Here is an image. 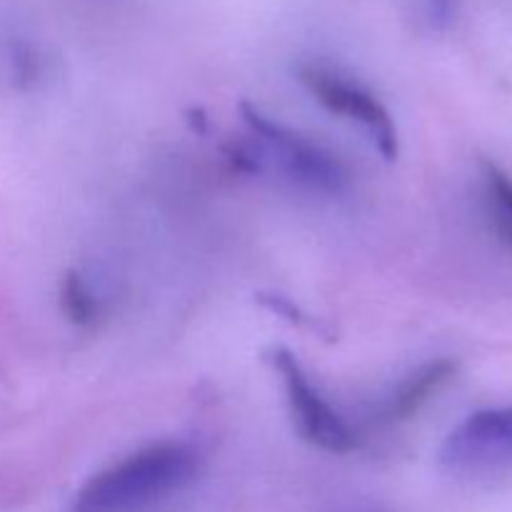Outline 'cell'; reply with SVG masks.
<instances>
[{
    "mask_svg": "<svg viewBox=\"0 0 512 512\" xmlns=\"http://www.w3.org/2000/svg\"><path fill=\"white\" fill-rule=\"evenodd\" d=\"M200 458L193 445H148L93 475L75 495L70 512H143L180 493L198 473Z\"/></svg>",
    "mask_w": 512,
    "mask_h": 512,
    "instance_id": "1",
    "label": "cell"
},
{
    "mask_svg": "<svg viewBox=\"0 0 512 512\" xmlns=\"http://www.w3.org/2000/svg\"><path fill=\"white\" fill-rule=\"evenodd\" d=\"M240 115H243L250 133L258 138L260 148L268 153L273 163H278V168L290 180L328 195H338L348 188L350 175L338 155L325 150L323 145L313 143L305 135L285 128L283 123L273 120L270 115L260 113L255 105L243 103L240 105Z\"/></svg>",
    "mask_w": 512,
    "mask_h": 512,
    "instance_id": "2",
    "label": "cell"
},
{
    "mask_svg": "<svg viewBox=\"0 0 512 512\" xmlns=\"http://www.w3.org/2000/svg\"><path fill=\"white\" fill-rule=\"evenodd\" d=\"M298 80L325 110L358 123L385 160L398 158V128L388 108L368 88L318 63L298 65Z\"/></svg>",
    "mask_w": 512,
    "mask_h": 512,
    "instance_id": "3",
    "label": "cell"
},
{
    "mask_svg": "<svg viewBox=\"0 0 512 512\" xmlns=\"http://www.w3.org/2000/svg\"><path fill=\"white\" fill-rule=\"evenodd\" d=\"M268 358L280 373V378H283L285 395H288L290 410H293L300 435L310 445L325 450V453H353L360 445L358 435L345 423L343 415L330 408V403L320 395V390L310 383V375L305 373L300 360L288 348H273Z\"/></svg>",
    "mask_w": 512,
    "mask_h": 512,
    "instance_id": "4",
    "label": "cell"
},
{
    "mask_svg": "<svg viewBox=\"0 0 512 512\" xmlns=\"http://www.w3.org/2000/svg\"><path fill=\"white\" fill-rule=\"evenodd\" d=\"M512 453V405L473 413L443 443L440 458L448 465H475Z\"/></svg>",
    "mask_w": 512,
    "mask_h": 512,
    "instance_id": "5",
    "label": "cell"
},
{
    "mask_svg": "<svg viewBox=\"0 0 512 512\" xmlns=\"http://www.w3.org/2000/svg\"><path fill=\"white\" fill-rule=\"evenodd\" d=\"M458 373V363L448 358L430 360L423 368H418L415 373H410L398 388L390 393V398L383 405V420L388 423H400V420L413 418L415 413H420L425 403L448 383L453 375Z\"/></svg>",
    "mask_w": 512,
    "mask_h": 512,
    "instance_id": "6",
    "label": "cell"
},
{
    "mask_svg": "<svg viewBox=\"0 0 512 512\" xmlns=\"http://www.w3.org/2000/svg\"><path fill=\"white\" fill-rule=\"evenodd\" d=\"M483 193L493 233L512 250V178L490 160L483 163Z\"/></svg>",
    "mask_w": 512,
    "mask_h": 512,
    "instance_id": "7",
    "label": "cell"
},
{
    "mask_svg": "<svg viewBox=\"0 0 512 512\" xmlns=\"http://www.w3.org/2000/svg\"><path fill=\"white\" fill-rule=\"evenodd\" d=\"M60 308L75 328H90L100 315V303L78 270H68L60 283Z\"/></svg>",
    "mask_w": 512,
    "mask_h": 512,
    "instance_id": "8",
    "label": "cell"
},
{
    "mask_svg": "<svg viewBox=\"0 0 512 512\" xmlns=\"http://www.w3.org/2000/svg\"><path fill=\"white\" fill-rule=\"evenodd\" d=\"M260 303L265 305L268 310H273V313L283 315V318H288L290 323L295 325H310L308 315L303 313V310L298 308L295 303H290L288 298H283V295H258Z\"/></svg>",
    "mask_w": 512,
    "mask_h": 512,
    "instance_id": "9",
    "label": "cell"
},
{
    "mask_svg": "<svg viewBox=\"0 0 512 512\" xmlns=\"http://www.w3.org/2000/svg\"><path fill=\"white\" fill-rule=\"evenodd\" d=\"M423 3H425V8H428L433 23L445 25L450 18H453L455 0H423Z\"/></svg>",
    "mask_w": 512,
    "mask_h": 512,
    "instance_id": "10",
    "label": "cell"
}]
</instances>
